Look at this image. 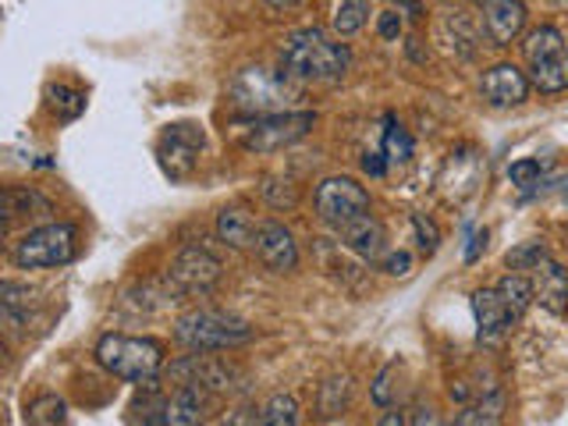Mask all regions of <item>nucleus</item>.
<instances>
[{
    "mask_svg": "<svg viewBox=\"0 0 568 426\" xmlns=\"http://www.w3.org/2000/svg\"><path fill=\"white\" fill-rule=\"evenodd\" d=\"M221 426H260L256 423V408H235L221 419Z\"/></svg>",
    "mask_w": 568,
    "mask_h": 426,
    "instance_id": "nucleus-35",
    "label": "nucleus"
},
{
    "mask_svg": "<svg viewBox=\"0 0 568 426\" xmlns=\"http://www.w3.org/2000/svg\"><path fill=\"white\" fill-rule=\"evenodd\" d=\"M79 253V227L75 224H43L26 231L11 248V263L18 271H50V266H64Z\"/></svg>",
    "mask_w": 568,
    "mask_h": 426,
    "instance_id": "nucleus-7",
    "label": "nucleus"
},
{
    "mask_svg": "<svg viewBox=\"0 0 568 426\" xmlns=\"http://www.w3.org/2000/svg\"><path fill=\"white\" fill-rule=\"evenodd\" d=\"M377 426H413V423H408V419H405L402 413H387V416H384V419H381Z\"/></svg>",
    "mask_w": 568,
    "mask_h": 426,
    "instance_id": "nucleus-40",
    "label": "nucleus"
},
{
    "mask_svg": "<svg viewBox=\"0 0 568 426\" xmlns=\"http://www.w3.org/2000/svg\"><path fill=\"white\" fill-rule=\"evenodd\" d=\"M256 256L266 271L274 274H288L298 266V245H295V235L284 224L277 221H260V231H256Z\"/></svg>",
    "mask_w": 568,
    "mask_h": 426,
    "instance_id": "nucleus-13",
    "label": "nucleus"
},
{
    "mask_svg": "<svg viewBox=\"0 0 568 426\" xmlns=\"http://www.w3.org/2000/svg\"><path fill=\"white\" fill-rule=\"evenodd\" d=\"M526 4L523 0H484V32L494 47H511L526 29Z\"/></svg>",
    "mask_w": 568,
    "mask_h": 426,
    "instance_id": "nucleus-15",
    "label": "nucleus"
},
{
    "mask_svg": "<svg viewBox=\"0 0 568 426\" xmlns=\"http://www.w3.org/2000/svg\"><path fill=\"white\" fill-rule=\"evenodd\" d=\"M231 103L245 114H284L292 111L298 100V85L288 71H271V68H242L227 85Z\"/></svg>",
    "mask_w": 568,
    "mask_h": 426,
    "instance_id": "nucleus-2",
    "label": "nucleus"
},
{
    "mask_svg": "<svg viewBox=\"0 0 568 426\" xmlns=\"http://www.w3.org/2000/svg\"><path fill=\"white\" fill-rule=\"evenodd\" d=\"M497 295L505 298V306H508V313L515 316V324L526 316V310L532 306V281L526 277V274H505L501 281H497Z\"/></svg>",
    "mask_w": 568,
    "mask_h": 426,
    "instance_id": "nucleus-20",
    "label": "nucleus"
},
{
    "mask_svg": "<svg viewBox=\"0 0 568 426\" xmlns=\"http://www.w3.org/2000/svg\"><path fill=\"white\" fill-rule=\"evenodd\" d=\"M540 174H544L540 160H519V164H511V168H508L511 185H519V189H532V185L540 182Z\"/></svg>",
    "mask_w": 568,
    "mask_h": 426,
    "instance_id": "nucleus-31",
    "label": "nucleus"
},
{
    "mask_svg": "<svg viewBox=\"0 0 568 426\" xmlns=\"http://www.w3.org/2000/svg\"><path fill=\"white\" fill-rule=\"evenodd\" d=\"M381 266L387 274H395V277H405L408 271H413V256L405 253V248H398V253H387L384 260H381Z\"/></svg>",
    "mask_w": 568,
    "mask_h": 426,
    "instance_id": "nucleus-33",
    "label": "nucleus"
},
{
    "mask_svg": "<svg viewBox=\"0 0 568 426\" xmlns=\"http://www.w3.org/2000/svg\"><path fill=\"white\" fill-rule=\"evenodd\" d=\"M529 281H532V298H537L547 313L561 316L568 310V271L561 263L544 260L537 271H532Z\"/></svg>",
    "mask_w": 568,
    "mask_h": 426,
    "instance_id": "nucleus-17",
    "label": "nucleus"
},
{
    "mask_svg": "<svg viewBox=\"0 0 568 426\" xmlns=\"http://www.w3.org/2000/svg\"><path fill=\"white\" fill-rule=\"evenodd\" d=\"M369 18V0H337L334 18H331V29L337 36H355Z\"/></svg>",
    "mask_w": 568,
    "mask_h": 426,
    "instance_id": "nucleus-24",
    "label": "nucleus"
},
{
    "mask_svg": "<svg viewBox=\"0 0 568 426\" xmlns=\"http://www.w3.org/2000/svg\"><path fill=\"white\" fill-rule=\"evenodd\" d=\"M473 316H476V334L484 345H501L515 327V316L508 313L505 298L497 295V288L473 292Z\"/></svg>",
    "mask_w": 568,
    "mask_h": 426,
    "instance_id": "nucleus-14",
    "label": "nucleus"
},
{
    "mask_svg": "<svg viewBox=\"0 0 568 426\" xmlns=\"http://www.w3.org/2000/svg\"><path fill=\"white\" fill-rule=\"evenodd\" d=\"M348 390H352L348 377L327 381L324 387H320V413H324V416H337V413H342L345 402H348Z\"/></svg>",
    "mask_w": 568,
    "mask_h": 426,
    "instance_id": "nucleus-29",
    "label": "nucleus"
},
{
    "mask_svg": "<svg viewBox=\"0 0 568 426\" xmlns=\"http://www.w3.org/2000/svg\"><path fill=\"white\" fill-rule=\"evenodd\" d=\"M363 171L369 178H384L387 174V156L384 153H363Z\"/></svg>",
    "mask_w": 568,
    "mask_h": 426,
    "instance_id": "nucleus-36",
    "label": "nucleus"
},
{
    "mask_svg": "<svg viewBox=\"0 0 568 426\" xmlns=\"http://www.w3.org/2000/svg\"><path fill=\"white\" fill-rule=\"evenodd\" d=\"M352 68L348 43L334 40L324 29H295L281 43V71L298 82H337Z\"/></svg>",
    "mask_w": 568,
    "mask_h": 426,
    "instance_id": "nucleus-1",
    "label": "nucleus"
},
{
    "mask_svg": "<svg viewBox=\"0 0 568 426\" xmlns=\"http://www.w3.org/2000/svg\"><path fill=\"white\" fill-rule=\"evenodd\" d=\"M487 248V231L479 227V231H473L469 235V245H466V263H476L479 260V253Z\"/></svg>",
    "mask_w": 568,
    "mask_h": 426,
    "instance_id": "nucleus-37",
    "label": "nucleus"
},
{
    "mask_svg": "<svg viewBox=\"0 0 568 426\" xmlns=\"http://www.w3.org/2000/svg\"><path fill=\"white\" fill-rule=\"evenodd\" d=\"M256 231H260V221L245 206H224L217 213V239L227 248H253Z\"/></svg>",
    "mask_w": 568,
    "mask_h": 426,
    "instance_id": "nucleus-18",
    "label": "nucleus"
},
{
    "mask_svg": "<svg viewBox=\"0 0 568 426\" xmlns=\"http://www.w3.org/2000/svg\"><path fill=\"white\" fill-rule=\"evenodd\" d=\"M50 213V200L40 195L36 189H4V221L11 224L14 217H47Z\"/></svg>",
    "mask_w": 568,
    "mask_h": 426,
    "instance_id": "nucleus-19",
    "label": "nucleus"
},
{
    "mask_svg": "<svg viewBox=\"0 0 568 426\" xmlns=\"http://www.w3.org/2000/svg\"><path fill=\"white\" fill-rule=\"evenodd\" d=\"M395 377H398V363H387L381 373H377V381H373V387H369V398L377 402L381 408H390L398 402V384H395Z\"/></svg>",
    "mask_w": 568,
    "mask_h": 426,
    "instance_id": "nucleus-28",
    "label": "nucleus"
},
{
    "mask_svg": "<svg viewBox=\"0 0 568 426\" xmlns=\"http://www.w3.org/2000/svg\"><path fill=\"white\" fill-rule=\"evenodd\" d=\"M413 426H448V423H444L434 408H419V413L413 416Z\"/></svg>",
    "mask_w": 568,
    "mask_h": 426,
    "instance_id": "nucleus-38",
    "label": "nucleus"
},
{
    "mask_svg": "<svg viewBox=\"0 0 568 426\" xmlns=\"http://www.w3.org/2000/svg\"><path fill=\"white\" fill-rule=\"evenodd\" d=\"M316 124L313 111H284V114H248L235 124V142L245 153H277L292 142L306 139Z\"/></svg>",
    "mask_w": 568,
    "mask_h": 426,
    "instance_id": "nucleus-6",
    "label": "nucleus"
},
{
    "mask_svg": "<svg viewBox=\"0 0 568 426\" xmlns=\"http://www.w3.org/2000/svg\"><path fill=\"white\" fill-rule=\"evenodd\" d=\"M68 408L58 395H40L26 408V423L29 426H64Z\"/></svg>",
    "mask_w": 568,
    "mask_h": 426,
    "instance_id": "nucleus-26",
    "label": "nucleus"
},
{
    "mask_svg": "<svg viewBox=\"0 0 568 426\" xmlns=\"http://www.w3.org/2000/svg\"><path fill=\"white\" fill-rule=\"evenodd\" d=\"M523 58H526V75L540 89L544 97H555L568 89V43L561 29L555 26H537L523 40Z\"/></svg>",
    "mask_w": 568,
    "mask_h": 426,
    "instance_id": "nucleus-5",
    "label": "nucleus"
},
{
    "mask_svg": "<svg viewBox=\"0 0 568 426\" xmlns=\"http://www.w3.org/2000/svg\"><path fill=\"white\" fill-rule=\"evenodd\" d=\"M313 206H316V217L331 224L334 231H342L345 224L359 221L369 213V192L355 182V178H324L313 192Z\"/></svg>",
    "mask_w": 568,
    "mask_h": 426,
    "instance_id": "nucleus-8",
    "label": "nucleus"
},
{
    "mask_svg": "<svg viewBox=\"0 0 568 426\" xmlns=\"http://www.w3.org/2000/svg\"><path fill=\"white\" fill-rule=\"evenodd\" d=\"M206 419V390L203 387H174L160 398L153 413H146V426H203Z\"/></svg>",
    "mask_w": 568,
    "mask_h": 426,
    "instance_id": "nucleus-11",
    "label": "nucleus"
},
{
    "mask_svg": "<svg viewBox=\"0 0 568 426\" xmlns=\"http://www.w3.org/2000/svg\"><path fill=\"white\" fill-rule=\"evenodd\" d=\"M47 103H50V111L58 114L61 121H75L85 111V93H79V89L58 82V85L47 89Z\"/></svg>",
    "mask_w": 568,
    "mask_h": 426,
    "instance_id": "nucleus-25",
    "label": "nucleus"
},
{
    "mask_svg": "<svg viewBox=\"0 0 568 426\" xmlns=\"http://www.w3.org/2000/svg\"><path fill=\"white\" fill-rule=\"evenodd\" d=\"M337 235H342V242L366 263H381L387 256V231H384V224L377 217H373V213L345 224Z\"/></svg>",
    "mask_w": 568,
    "mask_h": 426,
    "instance_id": "nucleus-16",
    "label": "nucleus"
},
{
    "mask_svg": "<svg viewBox=\"0 0 568 426\" xmlns=\"http://www.w3.org/2000/svg\"><path fill=\"white\" fill-rule=\"evenodd\" d=\"M253 324L224 310H192L174 324V342L189 352H224L253 342Z\"/></svg>",
    "mask_w": 568,
    "mask_h": 426,
    "instance_id": "nucleus-4",
    "label": "nucleus"
},
{
    "mask_svg": "<svg viewBox=\"0 0 568 426\" xmlns=\"http://www.w3.org/2000/svg\"><path fill=\"white\" fill-rule=\"evenodd\" d=\"M550 260L547 256V245L544 242H523V245H515L511 253H508V266H511V274H532L537 266Z\"/></svg>",
    "mask_w": 568,
    "mask_h": 426,
    "instance_id": "nucleus-27",
    "label": "nucleus"
},
{
    "mask_svg": "<svg viewBox=\"0 0 568 426\" xmlns=\"http://www.w3.org/2000/svg\"><path fill=\"white\" fill-rule=\"evenodd\" d=\"M381 153L387 156V164H408V160H413V153H416L413 135H408L402 124L395 121V114L384 118V150Z\"/></svg>",
    "mask_w": 568,
    "mask_h": 426,
    "instance_id": "nucleus-21",
    "label": "nucleus"
},
{
    "mask_svg": "<svg viewBox=\"0 0 568 426\" xmlns=\"http://www.w3.org/2000/svg\"><path fill=\"white\" fill-rule=\"evenodd\" d=\"M221 281V260L203 245H189L178 253V260L168 271L171 295H195V292H210L213 284Z\"/></svg>",
    "mask_w": 568,
    "mask_h": 426,
    "instance_id": "nucleus-10",
    "label": "nucleus"
},
{
    "mask_svg": "<svg viewBox=\"0 0 568 426\" xmlns=\"http://www.w3.org/2000/svg\"><path fill=\"white\" fill-rule=\"evenodd\" d=\"M501 416H505V395H490L484 402L462 408L455 426H501Z\"/></svg>",
    "mask_w": 568,
    "mask_h": 426,
    "instance_id": "nucleus-23",
    "label": "nucleus"
},
{
    "mask_svg": "<svg viewBox=\"0 0 568 426\" xmlns=\"http://www.w3.org/2000/svg\"><path fill=\"white\" fill-rule=\"evenodd\" d=\"M479 4H484V0H479Z\"/></svg>",
    "mask_w": 568,
    "mask_h": 426,
    "instance_id": "nucleus-41",
    "label": "nucleus"
},
{
    "mask_svg": "<svg viewBox=\"0 0 568 426\" xmlns=\"http://www.w3.org/2000/svg\"><path fill=\"white\" fill-rule=\"evenodd\" d=\"M97 363L118 381H153L164 369V345L156 337H135V334H103L97 342Z\"/></svg>",
    "mask_w": 568,
    "mask_h": 426,
    "instance_id": "nucleus-3",
    "label": "nucleus"
},
{
    "mask_svg": "<svg viewBox=\"0 0 568 426\" xmlns=\"http://www.w3.org/2000/svg\"><path fill=\"white\" fill-rule=\"evenodd\" d=\"M0 295H4V310H8V313L29 310V298H32V292L26 288V284H14V281H4V288H0Z\"/></svg>",
    "mask_w": 568,
    "mask_h": 426,
    "instance_id": "nucleus-32",
    "label": "nucleus"
},
{
    "mask_svg": "<svg viewBox=\"0 0 568 426\" xmlns=\"http://www.w3.org/2000/svg\"><path fill=\"white\" fill-rule=\"evenodd\" d=\"M413 231H416V242L426 256H434L437 253V245H440V231L437 224L426 217V213H413Z\"/></svg>",
    "mask_w": 568,
    "mask_h": 426,
    "instance_id": "nucleus-30",
    "label": "nucleus"
},
{
    "mask_svg": "<svg viewBox=\"0 0 568 426\" xmlns=\"http://www.w3.org/2000/svg\"><path fill=\"white\" fill-rule=\"evenodd\" d=\"M263 4L271 8V11H292V8L302 4V0H263Z\"/></svg>",
    "mask_w": 568,
    "mask_h": 426,
    "instance_id": "nucleus-39",
    "label": "nucleus"
},
{
    "mask_svg": "<svg viewBox=\"0 0 568 426\" xmlns=\"http://www.w3.org/2000/svg\"><path fill=\"white\" fill-rule=\"evenodd\" d=\"M206 146V135L200 124L192 121H178V124H168L164 132L156 139V160L164 174L171 182H185L192 178V171L200 168V153Z\"/></svg>",
    "mask_w": 568,
    "mask_h": 426,
    "instance_id": "nucleus-9",
    "label": "nucleus"
},
{
    "mask_svg": "<svg viewBox=\"0 0 568 426\" xmlns=\"http://www.w3.org/2000/svg\"><path fill=\"white\" fill-rule=\"evenodd\" d=\"M377 32L384 36V40H398V36H402V14L398 11H384L381 22H377Z\"/></svg>",
    "mask_w": 568,
    "mask_h": 426,
    "instance_id": "nucleus-34",
    "label": "nucleus"
},
{
    "mask_svg": "<svg viewBox=\"0 0 568 426\" xmlns=\"http://www.w3.org/2000/svg\"><path fill=\"white\" fill-rule=\"evenodd\" d=\"M260 426H298V402L292 395H271L256 408Z\"/></svg>",
    "mask_w": 568,
    "mask_h": 426,
    "instance_id": "nucleus-22",
    "label": "nucleus"
},
{
    "mask_svg": "<svg viewBox=\"0 0 568 426\" xmlns=\"http://www.w3.org/2000/svg\"><path fill=\"white\" fill-rule=\"evenodd\" d=\"M529 75L511 61H501L484 71V79H479V93H484V100L490 106H497V111H505V106H519L526 97H529Z\"/></svg>",
    "mask_w": 568,
    "mask_h": 426,
    "instance_id": "nucleus-12",
    "label": "nucleus"
}]
</instances>
